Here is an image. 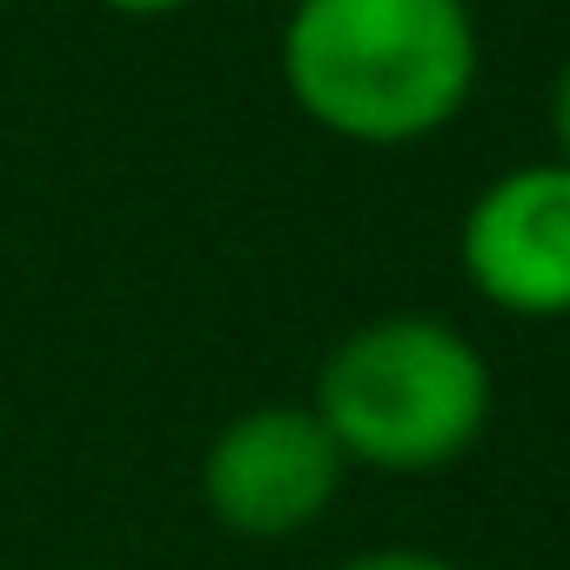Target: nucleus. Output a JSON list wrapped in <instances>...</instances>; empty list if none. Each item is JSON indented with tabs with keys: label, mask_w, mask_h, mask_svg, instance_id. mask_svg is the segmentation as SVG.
<instances>
[{
	"label": "nucleus",
	"mask_w": 570,
	"mask_h": 570,
	"mask_svg": "<svg viewBox=\"0 0 570 570\" xmlns=\"http://www.w3.org/2000/svg\"><path fill=\"white\" fill-rule=\"evenodd\" d=\"M483 41L470 0H296L282 81L296 108L356 148H416L476 95Z\"/></svg>",
	"instance_id": "f257e3e1"
},
{
	"label": "nucleus",
	"mask_w": 570,
	"mask_h": 570,
	"mask_svg": "<svg viewBox=\"0 0 570 570\" xmlns=\"http://www.w3.org/2000/svg\"><path fill=\"white\" fill-rule=\"evenodd\" d=\"M323 430L343 463L383 476L450 470L490 423V363L436 316H376L350 330L316 376Z\"/></svg>",
	"instance_id": "f03ea898"
},
{
	"label": "nucleus",
	"mask_w": 570,
	"mask_h": 570,
	"mask_svg": "<svg viewBox=\"0 0 570 570\" xmlns=\"http://www.w3.org/2000/svg\"><path fill=\"white\" fill-rule=\"evenodd\" d=\"M343 450L309 403H262L222 423L202 456V503L235 537H296L343 490Z\"/></svg>",
	"instance_id": "7ed1b4c3"
},
{
	"label": "nucleus",
	"mask_w": 570,
	"mask_h": 570,
	"mask_svg": "<svg viewBox=\"0 0 570 570\" xmlns=\"http://www.w3.org/2000/svg\"><path fill=\"white\" fill-rule=\"evenodd\" d=\"M470 289L523 323L570 316V161L503 168L456 228Z\"/></svg>",
	"instance_id": "20e7f679"
},
{
	"label": "nucleus",
	"mask_w": 570,
	"mask_h": 570,
	"mask_svg": "<svg viewBox=\"0 0 570 570\" xmlns=\"http://www.w3.org/2000/svg\"><path fill=\"white\" fill-rule=\"evenodd\" d=\"M336 570H456V563H450V557H436V550L383 543V550H363V557H350V563H336Z\"/></svg>",
	"instance_id": "39448f33"
},
{
	"label": "nucleus",
	"mask_w": 570,
	"mask_h": 570,
	"mask_svg": "<svg viewBox=\"0 0 570 570\" xmlns=\"http://www.w3.org/2000/svg\"><path fill=\"white\" fill-rule=\"evenodd\" d=\"M550 135H557V161H570V55L550 81Z\"/></svg>",
	"instance_id": "423d86ee"
},
{
	"label": "nucleus",
	"mask_w": 570,
	"mask_h": 570,
	"mask_svg": "<svg viewBox=\"0 0 570 570\" xmlns=\"http://www.w3.org/2000/svg\"><path fill=\"white\" fill-rule=\"evenodd\" d=\"M101 8H115V14H135V21H155V14H175V8H188V0H101Z\"/></svg>",
	"instance_id": "0eeeda50"
}]
</instances>
